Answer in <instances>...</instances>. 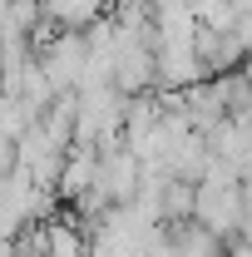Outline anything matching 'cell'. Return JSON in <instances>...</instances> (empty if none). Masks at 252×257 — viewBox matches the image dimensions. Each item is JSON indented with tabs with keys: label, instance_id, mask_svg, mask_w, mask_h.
Returning <instances> with one entry per match:
<instances>
[{
	"label": "cell",
	"instance_id": "obj_1",
	"mask_svg": "<svg viewBox=\"0 0 252 257\" xmlns=\"http://www.w3.org/2000/svg\"><path fill=\"white\" fill-rule=\"evenodd\" d=\"M35 60L45 69V79L60 89V94H74V84H79V74H84V64H89V45H84V30H64L50 35L45 45H35Z\"/></svg>",
	"mask_w": 252,
	"mask_h": 257
},
{
	"label": "cell",
	"instance_id": "obj_2",
	"mask_svg": "<svg viewBox=\"0 0 252 257\" xmlns=\"http://www.w3.org/2000/svg\"><path fill=\"white\" fill-rule=\"evenodd\" d=\"M40 257H89L84 232H74V223H69V218L45 223V247H40Z\"/></svg>",
	"mask_w": 252,
	"mask_h": 257
},
{
	"label": "cell",
	"instance_id": "obj_3",
	"mask_svg": "<svg viewBox=\"0 0 252 257\" xmlns=\"http://www.w3.org/2000/svg\"><path fill=\"white\" fill-rule=\"evenodd\" d=\"M193 218V183L188 178H168L163 183V223Z\"/></svg>",
	"mask_w": 252,
	"mask_h": 257
},
{
	"label": "cell",
	"instance_id": "obj_4",
	"mask_svg": "<svg viewBox=\"0 0 252 257\" xmlns=\"http://www.w3.org/2000/svg\"><path fill=\"white\" fill-rule=\"evenodd\" d=\"M242 74H247V89H252V55L242 60Z\"/></svg>",
	"mask_w": 252,
	"mask_h": 257
}]
</instances>
